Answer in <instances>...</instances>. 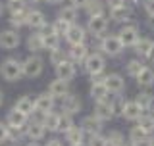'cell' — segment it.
Returning <instances> with one entry per match:
<instances>
[{"instance_id":"1","label":"cell","mask_w":154,"mask_h":146,"mask_svg":"<svg viewBox=\"0 0 154 146\" xmlns=\"http://www.w3.org/2000/svg\"><path fill=\"white\" fill-rule=\"evenodd\" d=\"M0 75L8 83L19 81L21 75H23V62L16 60V58H6V60L0 64Z\"/></svg>"},{"instance_id":"2","label":"cell","mask_w":154,"mask_h":146,"mask_svg":"<svg viewBox=\"0 0 154 146\" xmlns=\"http://www.w3.org/2000/svg\"><path fill=\"white\" fill-rule=\"evenodd\" d=\"M123 48L125 46H123L119 35H106V37H102V41H100V50L110 58L119 56L123 52Z\"/></svg>"},{"instance_id":"3","label":"cell","mask_w":154,"mask_h":146,"mask_svg":"<svg viewBox=\"0 0 154 146\" xmlns=\"http://www.w3.org/2000/svg\"><path fill=\"white\" fill-rule=\"evenodd\" d=\"M42 69H45V62H42V58L37 56V54H31L25 62H23V75L29 77V79L38 77L42 73Z\"/></svg>"},{"instance_id":"4","label":"cell","mask_w":154,"mask_h":146,"mask_svg":"<svg viewBox=\"0 0 154 146\" xmlns=\"http://www.w3.org/2000/svg\"><path fill=\"white\" fill-rule=\"evenodd\" d=\"M83 64H85V71L89 73L91 77H93V75H98V73H104L106 60H104L102 54L94 52V54H89V58H87Z\"/></svg>"},{"instance_id":"5","label":"cell","mask_w":154,"mask_h":146,"mask_svg":"<svg viewBox=\"0 0 154 146\" xmlns=\"http://www.w3.org/2000/svg\"><path fill=\"white\" fill-rule=\"evenodd\" d=\"M119 38H122L123 46H135L137 44V41L141 38V33H139V27L137 25H131V23H125V25L119 29Z\"/></svg>"},{"instance_id":"6","label":"cell","mask_w":154,"mask_h":146,"mask_svg":"<svg viewBox=\"0 0 154 146\" xmlns=\"http://www.w3.org/2000/svg\"><path fill=\"white\" fill-rule=\"evenodd\" d=\"M108 19L110 17H106L104 14L89 17V21H87V31H89L91 35H94V37H102L106 33V29H108Z\"/></svg>"},{"instance_id":"7","label":"cell","mask_w":154,"mask_h":146,"mask_svg":"<svg viewBox=\"0 0 154 146\" xmlns=\"http://www.w3.org/2000/svg\"><path fill=\"white\" fill-rule=\"evenodd\" d=\"M19 42H21V38L16 29H6L0 33V48H4V50H14L19 46Z\"/></svg>"},{"instance_id":"8","label":"cell","mask_w":154,"mask_h":146,"mask_svg":"<svg viewBox=\"0 0 154 146\" xmlns=\"http://www.w3.org/2000/svg\"><path fill=\"white\" fill-rule=\"evenodd\" d=\"M85 38H87L85 27L77 25V23H71L69 29H67V33H66V41L69 42V46H73V44H83Z\"/></svg>"},{"instance_id":"9","label":"cell","mask_w":154,"mask_h":146,"mask_svg":"<svg viewBox=\"0 0 154 146\" xmlns=\"http://www.w3.org/2000/svg\"><path fill=\"white\" fill-rule=\"evenodd\" d=\"M94 115L98 119H102V121H110V119H112L114 115H116L114 106H112V100L106 98V100L96 102V104H94Z\"/></svg>"},{"instance_id":"10","label":"cell","mask_w":154,"mask_h":146,"mask_svg":"<svg viewBox=\"0 0 154 146\" xmlns=\"http://www.w3.org/2000/svg\"><path fill=\"white\" fill-rule=\"evenodd\" d=\"M106 87H108L110 94H122L125 90V79L119 73H110V75H106Z\"/></svg>"},{"instance_id":"11","label":"cell","mask_w":154,"mask_h":146,"mask_svg":"<svg viewBox=\"0 0 154 146\" xmlns=\"http://www.w3.org/2000/svg\"><path fill=\"white\" fill-rule=\"evenodd\" d=\"M131 16H133V12H131V8L127 6V4H123V6H118V8H110V19L116 23H129L131 21Z\"/></svg>"},{"instance_id":"12","label":"cell","mask_w":154,"mask_h":146,"mask_svg":"<svg viewBox=\"0 0 154 146\" xmlns=\"http://www.w3.org/2000/svg\"><path fill=\"white\" fill-rule=\"evenodd\" d=\"M52 108H54V96H52L50 92H45V94H38L37 96V100H35V111L46 115L48 111H52Z\"/></svg>"},{"instance_id":"13","label":"cell","mask_w":154,"mask_h":146,"mask_svg":"<svg viewBox=\"0 0 154 146\" xmlns=\"http://www.w3.org/2000/svg\"><path fill=\"white\" fill-rule=\"evenodd\" d=\"M81 106L83 104H81L79 96H75V94H66L64 98H62V111H66V114H69V115L79 114Z\"/></svg>"},{"instance_id":"14","label":"cell","mask_w":154,"mask_h":146,"mask_svg":"<svg viewBox=\"0 0 154 146\" xmlns=\"http://www.w3.org/2000/svg\"><path fill=\"white\" fill-rule=\"evenodd\" d=\"M143 114H144V110H143L135 100H127V102H125L123 111H122V115H123L127 121H139V117H141Z\"/></svg>"},{"instance_id":"15","label":"cell","mask_w":154,"mask_h":146,"mask_svg":"<svg viewBox=\"0 0 154 146\" xmlns=\"http://www.w3.org/2000/svg\"><path fill=\"white\" fill-rule=\"evenodd\" d=\"M67 58H69L73 64H81V62H85L87 58H89V48H87L85 42L83 44H73L67 50Z\"/></svg>"},{"instance_id":"16","label":"cell","mask_w":154,"mask_h":146,"mask_svg":"<svg viewBox=\"0 0 154 146\" xmlns=\"http://www.w3.org/2000/svg\"><path fill=\"white\" fill-rule=\"evenodd\" d=\"M69 81H64V79H58L52 81L50 85H48V92H50L54 98H64L66 94H69V85H67Z\"/></svg>"},{"instance_id":"17","label":"cell","mask_w":154,"mask_h":146,"mask_svg":"<svg viewBox=\"0 0 154 146\" xmlns=\"http://www.w3.org/2000/svg\"><path fill=\"white\" fill-rule=\"evenodd\" d=\"M56 77L64 81H71L75 77V64L71 60H66L60 65H56Z\"/></svg>"},{"instance_id":"18","label":"cell","mask_w":154,"mask_h":146,"mask_svg":"<svg viewBox=\"0 0 154 146\" xmlns=\"http://www.w3.org/2000/svg\"><path fill=\"white\" fill-rule=\"evenodd\" d=\"M27 25L31 29L46 27V16L41 12V10H29L27 12Z\"/></svg>"},{"instance_id":"19","label":"cell","mask_w":154,"mask_h":146,"mask_svg":"<svg viewBox=\"0 0 154 146\" xmlns=\"http://www.w3.org/2000/svg\"><path fill=\"white\" fill-rule=\"evenodd\" d=\"M81 127H83V131L89 133V135H98L100 131H102V119H98L93 114V115H89V117H85L81 121Z\"/></svg>"},{"instance_id":"20","label":"cell","mask_w":154,"mask_h":146,"mask_svg":"<svg viewBox=\"0 0 154 146\" xmlns=\"http://www.w3.org/2000/svg\"><path fill=\"white\" fill-rule=\"evenodd\" d=\"M45 133H46V127H45V123H42L41 119L31 121V123L27 125V137L31 140H41L45 137Z\"/></svg>"},{"instance_id":"21","label":"cell","mask_w":154,"mask_h":146,"mask_svg":"<svg viewBox=\"0 0 154 146\" xmlns=\"http://www.w3.org/2000/svg\"><path fill=\"white\" fill-rule=\"evenodd\" d=\"M42 41H45V50H58L60 48V35L56 31H52V27H48V31L42 33Z\"/></svg>"},{"instance_id":"22","label":"cell","mask_w":154,"mask_h":146,"mask_svg":"<svg viewBox=\"0 0 154 146\" xmlns=\"http://www.w3.org/2000/svg\"><path fill=\"white\" fill-rule=\"evenodd\" d=\"M133 48H135V52H137L139 58H148L150 50L154 48V41H152V38H148V37H141Z\"/></svg>"},{"instance_id":"23","label":"cell","mask_w":154,"mask_h":146,"mask_svg":"<svg viewBox=\"0 0 154 146\" xmlns=\"http://www.w3.org/2000/svg\"><path fill=\"white\" fill-rule=\"evenodd\" d=\"M91 98H93L94 102H100V100H106L110 94L108 87H106V83H93L91 85V90H89Z\"/></svg>"},{"instance_id":"24","label":"cell","mask_w":154,"mask_h":146,"mask_svg":"<svg viewBox=\"0 0 154 146\" xmlns=\"http://www.w3.org/2000/svg\"><path fill=\"white\" fill-rule=\"evenodd\" d=\"M135 79H137V85H139V87L148 89V87L154 85V69H152V67H146V65H144V69L139 73Z\"/></svg>"},{"instance_id":"25","label":"cell","mask_w":154,"mask_h":146,"mask_svg":"<svg viewBox=\"0 0 154 146\" xmlns=\"http://www.w3.org/2000/svg\"><path fill=\"white\" fill-rule=\"evenodd\" d=\"M25 121H27V115L23 114V111L16 110V108H14L12 111H8V115H6V123L10 125V127H23Z\"/></svg>"},{"instance_id":"26","label":"cell","mask_w":154,"mask_h":146,"mask_svg":"<svg viewBox=\"0 0 154 146\" xmlns=\"http://www.w3.org/2000/svg\"><path fill=\"white\" fill-rule=\"evenodd\" d=\"M83 135H85L83 127H75V125H73V127L66 133V140L71 146H83Z\"/></svg>"},{"instance_id":"27","label":"cell","mask_w":154,"mask_h":146,"mask_svg":"<svg viewBox=\"0 0 154 146\" xmlns=\"http://www.w3.org/2000/svg\"><path fill=\"white\" fill-rule=\"evenodd\" d=\"M14 108L19 110V111H23L25 115H33V114H35V100L29 98V96H21V98L16 102Z\"/></svg>"},{"instance_id":"28","label":"cell","mask_w":154,"mask_h":146,"mask_svg":"<svg viewBox=\"0 0 154 146\" xmlns=\"http://www.w3.org/2000/svg\"><path fill=\"white\" fill-rule=\"evenodd\" d=\"M27 50H31V52H41V50H45V41H42V33H35V35H29V38H27Z\"/></svg>"},{"instance_id":"29","label":"cell","mask_w":154,"mask_h":146,"mask_svg":"<svg viewBox=\"0 0 154 146\" xmlns=\"http://www.w3.org/2000/svg\"><path fill=\"white\" fill-rule=\"evenodd\" d=\"M135 102H137L144 111H148L150 108H154V96L150 94V92H139L137 98H135Z\"/></svg>"},{"instance_id":"30","label":"cell","mask_w":154,"mask_h":146,"mask_svg":"<svg viewBox=\"0 0 154 146\" xmlns=\"http://www.w3.org/2000/svg\"><path fill=\"white\" fill-rule=\"evenodd\" d=\"M139 127H141L143 131H146L148 135H152L154 133V114H144L139 117Z\"/></svg>"},{"instance_id":"31","label":"cell","mask_w":154,"mask_h":146,"mask_svg":"<svg viewBox=\"0 0 154 146\" xmlns=\"http://www.w3.org/2000/svg\"><path fill=\"white\" fill-rule=\"evenodd\" d=\"M58 17L60 19H64V21H67V23H75V19H77V8L75 6H64L58 12Z\"/></svg>"},{"instance_id":"32","label":"cell","mask_w":154,"mask_h":146,"mask_svg":"<svg viewBox=\"0 0 154 146\" xmlns=\"http://www.w3.org/2000/svg\"><path fill=\"white\" fill-rule=\"evenodd\" d=\"M42 123L48 131H58V125H60V114L56 111H48V114L42 117Z\"/></svg>"},{"instance_id":"33","label":"cell","mask_w":154,"mask_h":146,"mask_svg":"<svg viewBox=\"0 0 154 146\" xmlns=\"http://www.w3.org/2000/svg\"><path fill=\"white\" fill-rule=\"evenodd\" d=\"M143 69H144V64L141 60H129L127 64H125V73H127L129 77H137Z\"/></svg>"},{"instance_id":"34","label":"cell","mask_w":154,"mask_h":146,"mask_svg":"<svg viewBox=\"0 0 154 146\" xmlns=\"http://www.w3.org/2000/svg\"><path fill=\"white\" fill-rule=\"evenodd\" d=\"M87 14H89V17L93 16H100V14H104V4L100 2V0H89V4L83 8Z\"/></svg>"},{"instance_id":"35","label":"cell","mask_w":154,"mask_h":146,"mask_svg":"<svg viewBox=\"0 0 154 146\" xmlns=\"http://www.w3.org/2000/svg\"><path fill=\"white\" fill-rule=\"evenodd\" d=\"M144 138H148V133H146V131H143L139 125L129 131V142H131V146H135L137 142H141V140H144Z\"/></svg>"},{"instance_id":"36","label":"cell","mask_w":154,"mask_h":146,"mask_svg":"<svg viewBox=\"0 0 154 146\" xmlns=\"http://www.w3.org/2000/svg\"><path fill=\"white\" fill-rule=\"evenodd\" d=\"M71 127H73V119H71V115L69 114H60V125H58V131L60 133H67Z\"/></svg>"},{"instance_id":"37","label":"cell","mask_w":154,"mask_h":146,"mask_svg":"<svg viewBox=\"0 0 154 146\" xmlns=\"http://www.w3.org/2000/svg\"><path fill=\"white\" fill-rule=\"evenodd\" d=\"M27 12L29 10H25V12H19V14H12V19H10V23H12V27H23L27 25Z\"/></svg>"},{"instance_id":"38","label":"cell","mask_w":154,"mask_h":146,"mask_svg":"<svg viewBox=\"0 0 154 146\" xmlns=\"http://www.w3.org/2000/svg\"><path fill=\"white\" fill-rule=\"evenodd\" d=\"M106 138H108V144H110V146H123V144H125L123 135L118 133V131H110V135H108Z\"/></svg>"},{"instance_id":"39","label":"cell","mask_w":154,"mask_h":146,"mask_svg":"<svg viewBox=\"0 0 154 146\" xmlns=\"http://www.w3.org/2000/svg\"><path fill=\"white\" fill-rule=\"evenodd\" d=\"M69 25H71V23H67V21H64V19L58 17L50 27H52V31H56V33H58V35H66L67 29H69Z\"/></svg>"},{"instance_id":"40","label":"cell","mask_w":154,"mask_h":146,"mask_svg":"<svg viewBox=\"0 0 154 146\" xmlns=\"http://www.w3.org/2000/svg\"><path fill=\"white\" fill-rule=\"evenodd\" d=\"M8 10H10V14H19V12H25V2L23 0H10V4H8Z\"/></svg>"},{"instance_id":"41","label":"cell","mask_w":154,"mask_h":146,"mask_svg":"<svg viewBox=\"0 0 154 146\" xmlns=\"http://www.w3.org/2000/svg\"><path fill=\"white\" fill-rule=\"evenodd\" d=\"M62 62H66V54H64V50H52L50 52V64L52 65H60Z\"/></svg>"},{"instance_id":"42","label":"cell","mask_w":154,"mask_h":146,"mask_svg":"<svg viewBox=\"0 0 154 146\" xmlns=\"http://www.w3.org/2000/svg\"><path fill=\"white\" fill-rule=\"evenodd\" d=\"M89 146H110L108 144V138L102 137V135H91V138H89Z\"/></svg>"},{"instance_id":"43","label":"cell","mask_w":154,"mask_h":146,"mask_svg":"<svg viewBox=\"0 0 154 146\" xmlns=\"http://www.w3.org/2000/svg\"><path fill=\"white\" fill-rule=\"evenodd\" d=\"M8 138H10V125L0 121V142H4Z\"/></svg>"},{"instance_id":"44","label":"cell","mask_w":154,"mask_h":146,"mask_svg":"<svg viewBox=\"0 0 154 146\" xmlns=\"http://www.w3.org/2000/svg\"><path fill=\"white\" fill-rule=\"evenodd\" d=\"M143 8L148 17H154V0H143Z\"/></svg>"},{"instance_id":"45","label":"cell","mask_w":154,"mask_h":146,"mask_svg":"<svg viewBox=\"0 0 154 146\" xmlns=\"http://www.w3.org/2000/svg\"><path fill=\"white\" fill-rule=\"evenodd\" d=\"M127 0H106V6L108 8H118V6H123Z\"/></svg>"},{"instance_id":"46","label":"cell","mask_w":154,"mask_h":146,"mask_svg":"<svg viewBox=\"0 0 154 146\" xmlns=\"http://www.w3.org/2000/svg\"><path fill=\"white\" fill-rule=\"evenodd\" d=\"M71 2V6H75V8H85L87 4H89V0H69Z\"/></svg>"},{"instance_id":"47","label":"cell","mask_w":154,"mask_h":146,"mask_svg":"<svg viewBox=\"0 0 154 146\" xmlns=\"http://www.w3.org/2000/svg\"><path fill=\"white\" fill-rule=\"evenodd\" d=\"M46 146H62V142H60V140H56V138H52V140H48V142H46Z\"/></svg>"},{"instance_id":"48","label":"cell","mask_w":154,"mask_h":146,"mask_svg":"<svg viewBox=\"0 0 154 146\" xmlns=\"http://www.w3.org/2000/svg\"><path fill=\"white\" fill-rule=\"evenodd\" d=\"M45 2H48V4H62L64 0H45Z\"/></svg>"},{"instance_id":"49","label":"cell","mask_w":154,"mask_h":146,"mask_svg":"<svg viewBox=\"0 0 154 146\" xmlns=\"http://www.w3.org/2000/svg\"><path fill=\"white\" fill-rule=\"evenodd\" d=\"M146 60H150V62H154V48H152V50H150V54H148V58H146Z\"/></svg>"},{"instance_id":"50","label":"cell","mask_w":154,"mask_h":146,"mask_svg":"<svg viewBox=\"0 0 154 146\" xmlns=\"http://www.w3.org/2000/svg\"><path fill=\"white\" fill-rule=\"evenodd\" d=\"M2 104H4V92L0 90V106H2Z\"/></svg>"},{"instance_id":"51","label":"cell","mask_w":154,"mask_h":146,"mask_svg":"<svg viewBox=\"0 0 154 146\" xmlns=\"http://www.w3.org/2000/svg\"><path fill=\"white\" fill-rule=\"evenodd\" d=\"M2 12H4V6H2V2H0V16H2Z\"/></svg>"},{"instance_id":"52","label":"cell","mask_w":154,"mask_h":146,"mask_svg":"<svg viewBox=\"0 0 154 146\" xmlns=\"http://www.w3.org/2000/svg\"><path fill=\"white\" fill-rule=\"evenodd\" d=\"M150 144L154 146V133H152V137H150Z\"/></svg>"},{"instance_id":"53","label":"cell","mask_w":154,"mask_h":146,"mask_svg":"<svg viewBox=\"0 0 154 146\" xmlns=\"http://www.w3.org/2000/svg\"><path fill=\"white\" fill-rule=\"evenodd\" d=\"M29 146H38V144L35 142V140H33V142H31V144H29Z\"/></svg>"},{"instance_id":"54","label":"cell","mask_w":154,"mask_h":146,"mask_svg":"<svg viewBox=\"0 0 154 146\" xmlns=\"http://www.w3.org/2000/svg\"><path fill=\"white\" fill-rule=\"evenodd\" d=\"M29 2H33V4H37V2H41V0H29Z\"/></svg>"},{"instance_id":"55","label":"cell","mask_w":154,"mask_h":146,"mask_svg":"<svg viewBox=\"0 0 154 146\" xmlns=\"http://www.w3.org/2000/svg\"><path fill=\"white\" fill-rule=\"evenodd\" d=\"M123 146H125V144H123Z\"/></svg>"}]
</instances>
